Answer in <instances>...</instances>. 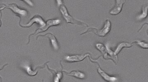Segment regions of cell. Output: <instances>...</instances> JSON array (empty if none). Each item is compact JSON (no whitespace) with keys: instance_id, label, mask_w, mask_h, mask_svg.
<instances>
[{"instance_id":"6da1fadb","label":"cell","mask_w":148,"mask_h":82,"mask_svg":"<svg viewBox=\"0 0 148 82\" xmlns=\"http://www.w3.org/2000/svg\"><path fill=\"white\" fill-rule=\"evenodd\" d=\"M111 27L112 23L110 20L108 19L105 22L103 28L101 30H98L95 28H90L87 29V31L82 34L81 35L88 32H92L99 37H105L110 33L111 31Z\"/></svg>"},{"instance_id":"7a4b0ae2","label":"cell","mask_w":148,"mask_h":82,"mask_svg":"<svg viewBox=\"0 0 148 82\" xmlns=\"http://www.w3.org/2000/svg\"><path fill=\"white\" fill-rule=\"evenodd\" d=\"M59 7H60V10L61 14L67 23L77 24V25H85L87 26V25L85 24L84 23H83V22L80 20L76 19L70 15L66 6L62 4L59 6Z\"/></svg>"},{"instance_id":"3957f363","label":"cell","mask_w":148,"mask_h":82,"mask_svg":"<svg viewBox=\"0 0 148 82\" xmlns=\"http://www.w3.org/2000/svg\"><path fill=\"white\" fill-rule=\"evenodd\" d=\"M61 23V20L60 19H50L48 20L46 23L45 25L43 27H40L38 29H37L34 33L30 34L29 37V42L28 44L30 43V37L32 36H35L40 33H42L47 31L49 28L53 26H58Z\"/></svg>"},{"instance_id":"277c9868","label":"cell","mask_w":148,"mask_h":82,"mask_svg":"<svg viewBox=\"0 0 148 82\" xmlns=\"http://www.w3.org/2000/svg\"><path fill=\"white\" fill-rule=\"evenodd\" d=\"M3 7L5 8H7L11 10L14 13L18 16L20 18H21V17H22V16H26L28 14V12L27 10L20 8L15 4H4V5Z\"/></svg>"},{"instance_id":"5b68a950","label":"cell","mask_w":148,"mask_h":82,"mask_svg":"<svg viewBox=\"0 0 148 82\" xmlns=\"http://www.w3.org/2000/svg\"><path fill=\"white\" fill-rule=\"evenodd\" d=\"M35 23L38 24L40 26V27H43L45 25L46 23L41 16L39 15H36L34 16L29 21V23L26 25H22L20 22H19V25L23 28H29L32 26L33 24Z\"/></svg>"},{"instance_id":"8992f818","label":"cell","mask_w":148,"mask_h":82,"mask_svg":"<svg viewBox=\"0 0 148 82\" xmlns=\"http://www.w3.org/2000/svg\"><path fill=\"white\" fill-rule=\"evenodd\" d=\"M21 67L27 72V74L30 76H35L37 75L39 69L43 68V67H38L35 70L32 69L31 64L29 62H24L21 64Z\"/></svg>"},{"instance_id":"52a82bcc","label":"cell","mask_w":148,"mask_h":82,"mask_svg":"<svg viewBox=\"0 0 148 82\" xmlns=\"http://www.w3.org/2000/svg\"><path fill=\"white\" fill-rule=\"evenodd\" d=\"M90 56L89 53H86L85 54L82 55H67L65 57V60L68 62H78L82 61L85 58Z\"/></svg>"},{"instance_id":"ba28073f","label":"cell","mask_w":148,"mask_h":82,"mask_svg":"<svg viewBox=\"0 0 148 82\" xmlns=\"http://www.w3.org/2000/svg\"><path fill=\"white\" fill-rule=\"evenodd\" d=\"M114 7L110 11V14L112 15H116L121 12L123 6L125 2V1H116Z\"/></svg>"},{"instance_id":"9c48e42d","label":"cell","mask_w":148,"mask_h":82,"mask_svg":"<svg viewBox=\"0 0 148 82\" xmlns=\"http://www.w3.org/2000/svg\"><path fill=\"white\" fill-rule=\"evenodd\" d=\"M39 36H44V37L48 38L49 40H50L51 44V45L53 47V49L56 51H57L59 49V44H58L57 39L56 38L55 36L52 33H49L44 34V35H39V36H37L36 39H38V37Z\"/></svg>"},{"instance_id":"30bf717a","label":"cell","mask_w":148,"mask_h":82,"mask_svg":"<svg viewBox=\"0 0 148 82\" xmlns=\"http://www.w3.org/2000/svg\"><path fill=\"white\" fill-rule=\"evenodd\" d=\"M98 72L101 77L104 79L105 81L110 82H114L117 80L116 77H110L108 74H106V72H104L103 70L101 69L100 67H98Z\"/></svg>"},{"instance_id":"8fae6325","label":"cell","mask_w":148,"mask_h":82,"mask_svg":"<svg viewBox=\"0 0 148 82\" xmlns=\"http://www.w3.org/2000/svg\"><path fill=\"white\" fill-rule=\"evenodd\" d=\"M96 48L101 52L103 55V57L106 59H111L108 54V51L106 46L101 43H98L96 44Z\"/></svg>"},{"instance_id":"7c38bea8","label":"cell","mask_w":148,"mask_h":82,"mask_svg":"<svg viewBox=\"0 0 148 82\" xmlns=\"http://www.w3.org/2000/svg\"><path fill=\"white\" fill-rule=\"evenodd\" d=\"M66 73L67 75L71 76L77 78V79H83L85 77V75L84 73L78 71H73L71 72H67V71H64Z\"/></svg>"},{"instance_id":"4fadbf2b","label":"cell","mask_w":148,"mask_h":82,"mask_svg":"<svg viewBox=\"0 0 148 82\" xmlns=\"http://www.w3.org/2000/svg\"><path fill=\"white\" fill-rule=\"evenodd\" d=\"M132 46H133V44L132 43H128L123 42L120 43L117 46L116 49V50L115 51L114 53L116 55H117V54H118L121 51L122 49L123 48H130L132 47Z\"/></svg>"},{"instance_id":"5bb4252c","label":"cell","mask_w":148,"mask_h":82,"mask_svg":"<svg viewBox=\"0 0 148 82\" xmlns=\"http://www.w3.org/2000/svg\"><path fill=\"white\" fill-rule=\"evenodd\" d=\"M148 4H147L144 5L142 9V12L137 16L136 19L138 20H141L145 18L147 16Z\"/></svg>"},{"instance_id":"9a60e30c","label":"cell","mask_w":148,"mask_h":82,"mask_svg":"<svg viewBox=\"0 0 148 82\" xmlns=\"http://www.w3.org/2000/svg\"><path fill=\"white\" fill-rule=\"evenodd\" d=\"M133 42H135L140 47L143 49H147L148 48V43L144 41L140 40H135Z\"/></svg>"},{"instance_id":"2e32d148","label":"cell","mask_w":148,"mask_h":82,"mask_svg":"<svg viewBox=\"0 0 148 82\" xmlns=\"http://www.w3.org/2000/svg\"><path fill=\"white\" fill-rule=\"evenodd\" d=\"M61 77H62V73L61 72H58L57 73L54 77V82H60V79H61Z\"/></svg>"},{"instance_id":"e0dca14e","label":"cell","mask_w":148,"mask_h":82,"mask_svg":"<svg viewBox=\"0 0 148 82\" xmlns=\"http://www.w3.org/2000/svg\"><path fill=\"white\" fill-rule=\"evenodd\" d=\"M24 2L27 3V4L31 6H34V4L31 1H24Z\"/></svg>"},{"instance_id":"ac0fdd59","label":"cell","mask_w":148,"mask_h":82,"mask_svg":"<svg viewBox=\"0 0 148 82\" xmlns=\"http://www.w3.org/2000/svg\"><path fill=\"white\" fill-rule=\"evenodd\" d=\"M4 9L5 8H4L3 7L0 8V27H1L2 24L1 20V11L3 10V9Z\"/></svg>"},{"instance_id":"d6986e66","label":"cell","mask_w":148,"mask_h":82,"mask_svg":"<svg viewBox=\"0 0 148 82\" xmlns=\"http://www.w3.org/2000/svg\"><path fill=\"white\" fill-rule=\"evenodd\" d=\"M7 64H5V65H4V66H3V67H2L1 68H0V71H1V70L2 69H3L4 67H5V65H7ZM2 82V78H1V77H0V82Z\"/></svg>"}]
</instances>
